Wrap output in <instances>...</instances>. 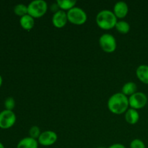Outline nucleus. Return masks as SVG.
I'll return each mask as SVG.
<instances>
[{
    "label": "nucleus",
    "mask_w": 148,
    "mask_h": 148,
    "mask_svg": "<svg viewBox=\"0 0 148 148\" xmlns=\"http://www.w3.org/2000/svg\"><path fill=\"white\" fill-rule=\"evenodd\" d=\"M107 105L111 113L116 115L122 114L129 109V98L122 92H116L110 97Z\"/></svg>",
    "instance_id": "f257e3e1"
},
{
    "label": "nucleus",
    "mask_w": 148,
    "mask_h": 148,
    "mask_svg": "<svg viewBox=\"0 0 148 148\" xmlns=\"http://www.w3.org/2000/svg\"><path fill=\"white\" fill-rule=\"evenodd\" d=\"M95 22L100 28L108 30L115 27L118 20L113 11L103 10L98 13L95 18Z\"/></svg>",
    "instance_id": "f03ea898"
},
{
    "label": "nucleus",
    "mask_w": 148,
    "mask_h": 148,
    "mask_svg": "<svg viewBox=\"0 0 148 148\" xmlns=\"http://www.w3.org/2000/svg\"><path fill=\"white\" fill-rule=\"evenodd\" d=\"M48 10V4L43 0H34L27 5V14L33 18L43 17Z\"/></svg>",
    "instance_id": "7ed1b4c3"
},
{
    "label": "nucleus",
    "mask_w": 148,
    "mask_h": 148,
    "mask_svg": "<svg viewBox=\"0 0 148 148\" xmlns=\"http://www.w3.org/2000/svg\"><path fill=\"white\" fill-rule=\"evenodd\" d=\"M68 21L73 25H82L85 24L88 19L86 12L79 7H74L66 12Z\"/></svg>",
    "instance_id": "20e7f679"
},
{
    "label": "nucleus",
    "mask_w": 148,
    "mask_h": 148,
    "mask_svg": "<svg viewBox=\"0 0 148 148\" xmlns=\"http://www.w3.org/2000/svg\"><path fill=\"white\" fill-rule=\"evenodd\" d=\"M99 45L106 53H113L116 49V40L115 37L109 33L103 34L99 38Z\"/></svg>",
    "instance_id": "39448f33"
},
{
    "label": "nucleus",
    "mask_w": 148,
    "mask_h": 148,
    "mask_svg": "<svg viewBox=\"0 0 148 148\" xmlns=\"http://www.w3.org/2000/svg\"><path fill=\"white\" fill-rule=\"evenodd\" d=\"M129 103L131 108L138 110L144 108L147 103V96L143 92H137L130 96Z\"/></svg>",
    "instance_id": "423d86ee"
},
{
    "label": "nucleus",
    "mask_w": 148,
    "mask_h": 148,
    "mask_svg": "<svg viewBox=\"0 0 148 148\" xmlns=\"http://www.w3.org/2000/svg\"><path fill=\"white\" fill-rule=\"evenodd\" d=\"M15 114L12 111L4 110L0 112V128L8 130L14 126L16 122Z\"/></svg>",
    "instance_id": "0eeeda50"
},
{
    "label": "nucleus",
    "mask_w": 148,
    "mask_h": 148,
    "mask_svg": "<svg viewBox=\"0 0 148 148\" xmlns=\"http://www.w3.org/2000/svg\"><path fill=\"white\" fill-rule=\"evenodd\" d=\"M58 140V136L55 132L48 130L41 132L40 137L38 139V143L40 145L49 147L53 145L56 143Z\"/></svg>",
    "instance_id": "6e6552de"
},
{
    "label": "nucleus",
    "mask_w": 148,
    "mask_h": 148,
    "mask_svg": "<svg viewBox=\"0 0 148 148\" xmlns=\"http://www.w3.org/2000/svg\"><path fill=\"white\" fill-rule=\"evenodd\" d=\"M52 23L56 28H62L66 25L68 22L67 14L65 11L59 10L54 13L52 17Z\"/></svg>",
    "instance_id": "1a4fd4ad"
},
{
    "label": "nucleus",
    "mask_w": 148,
    "mask_h": 148,
    "mask_svg": "<svg viewBox=\"0 0 148 148\" xmlns=\"http://www.w3.org/2000/svg\"><path fill=\"white\" fill-rule=\"evenodd\" d=\"M113 12L114 13L117 19L124 18L129 12L128 5L124 1H118L114 5Z\"/></svg>",
    "instance_id": "9d476101"
},
{
    "label": "nucleus",
    "mask_w": 148,
    "mask_h": 148,
    "mask_svg": "<svg viewBox=\"0 0 148 148\" xmlns=\"http://www.w3.org/2000/svg\"><path fill=\"white\" fill-rule=\"evenodd\" d=\"M136 75L139 80L148 85V65L142 64L136 69Z\"/></svg>",
    "instance_id": "9b49d317"
},
{
    "label": "nucleus",
    "mask_w": 148,
    "mask_h": 148,
    "mask_svg": "<svg viewBox=\"0 0 148 148\" xmlns=\"http://www.w3.org/2000/svg\"><path fill=\"white\" fill-rule=\"evenodd\" d=\"M125 120L128 124L134 125L138 122L140 119V114L137 110L133 108H129L125 113Z\"/></svg>",
    "instance_id": "f8f14e48"
},
{
    "label": "nucleus",
    "mask_w": 148,
    "mask_h": 148,
    "mask_svg": "<svg viewBox=\"0 0 148 148\" xmlns=\"http://www.w3.org/2000/svg\"><path fill=\"white\" fill-rule=\"evenodd\" d=\"M17 148H38V143L37 140L30 137H25L19 142Z\"/></svg>",
    "instance_id": "ddd939ff"
},
{
    "label": "nucleus",
    "mask_w": 148,
    "mask_h": 148,
    "mask_svg": "<svg viewBox=\"0 0 148 148\" xmlns=\"http://www.w3.org/2000/svg\"><path fill=\"white\" fill-rule=\"evenodd\" d=\"M20 26L23 27L24 30L30 31L33 29L35 25V20L33 17L29 15L28 14L26 15L21 17L20 19Z\"/></svg>",
    "instance_id": "4468645a"
},
{
    "label": "nucleus",
    "mask_w": 148,
    "mask_h": 148,
    "mask_svg": "<svg viewBox=\"0 0 148 148\" xmlns=\"http://www.w3.org/2000/svg\"><path fill=\"white\" fill-rule=\"evenodd\" d=\"M56 4H58L61 10H63V11L67 10L68 12L69 10L75 7L77 1L75 0H57Z\"/></svg>",
    "instance_id": "2eb2a0df"
},
{
    "label": "nucleus",
    "mask_w": 148,
    "mask_h": 148,
    "mask_svg": "<svg viewBox=\"0 0 148 148\" xmlns=\"http://www.w3.org/2000/svg\"><path fill=\"white\" fill-rule=\"evenodd\" d=\"M137 86L134 82H128L127 83L124 84L122 87V90H121V92L124 94L125 95L128 96H131L134 93L137 92Z\"/></svg>",
    "instance_id": "dca6fc26"
},
{
    "label": "nucleus",
    "mask_w": 148,
    "mask_h": 148,
    "mask_svg": "<svg viewBox=\"0 0 148 148\" xmlns=\"http://www.w3.org/2000/svg\"><path fill=\"white\" fill-rule=\"evenodd\" d=\"M115 28L117 31L121 34H127L130 30V25L127 21L124 20H120L117 22L115 26Z\"/></svg>",
    "instance_id": "f3484780"
},
{
    "label": "nucleus",
    "mask_w": 148,
    "mask_h": 148,
    "mask_svg": "<svg viewBox=\"0 0 148 148\" xmlns=\"http://www.w3.org/2000/svg\"><path fill=\"white\" fill-rule=\"evenodd\" d=\"M14 12L20 17L27 14V6L24 4H18L14 7Z\"/></svg>",
    "instance_id": "a211bd4d"
},
{
    "label": "nucleus",
    "mask_w": 148,
    "mask_h": 148,
    "mask_svg": "<svg viewBox=\"0 0 148 148\" xmlns=\"http://www.w3.org/2000/svg\"><path fill=\"white\" fill-rule=\"evenodd\" d=\"M40 134H41V132H40V128H39L38 126H33V127L30 129V130H29L30 137L35 139V140H38V137H40Z\"/></svg>",
    "instance_id": "6ab92c4d"
},
{
    "label": "nucleus",
    "mask_w": 148,
    "mask_h": 148,
    "mask_svg": "<svg viewBox=\"0 0 148 148\" xmlns=\"http://www.w3.org/2000/svg\"><path fill=\"white\" fill-rule=\"evenodd\" d=\"M4 107L6 110L12 111L15 107V101L12 97H8L4 101Z\"/></svg>",
    "instance_id": "aec40b11"
},
{
    "label": "nucleus",
    "mask_w": 148,
    "mask_h": 148,
    "mask_svg": "<svg viewBox=\"0 0 148 148\" xmlns=\"http://www.w3.org/2000/svg\"><path fill=\"white\" fill-rule=\"evenodd\" d=\"M130 148H146V146L143 140L140 139H134L130 143Z\"/></svg>",
    "instance_id": "412c9836"
},
{
    "label": "nucleus",
    "mask_w": 148,
    "mask_h": 148,
    "mask_svg": "<svg viewBox=\"0 0 148 148\" xmlns=\"http://www.w3.org/2000/svg\"><path fill=\"white\" fill-rule=\"evenodd\" d=\"M59 8V6H58V4H56V3H53V4H52L51 7V11L53 12V14H54V13H56V12L59 11V10H58Z\"/></svg>",
    "instance_id": "4be33fe9"
},
{
    "label": "nucleus",
    "mask_w": 148,
    "mask_h": 148,
    "mask_svg": "<svg viewBox=\"0 0 148 148\" xmlns=\"http://www.w3.org/2000/svg\"><path fill=\"white\" fill-rule=\"evenodd\" d=\"M108 148H126V147L124 145L120 144V143H115V144L111 145Z\"/></svg>",
    "instance_id": "5701e85b"
},
{
    "label": "nucleus",
    "mask_w": 148,
    "mask_h": 148,
    "mask_svg": "<svg viewBox=\"0 0 148 148\" xmlns=\"http://www.w3.org/2000/svg\"><path fill=\"white\" fill-rule=\"evenodd\" d=\"M2 82H3L2 77H1V75H0V88H1V85H2Z\"/></svg>",
    "instance_id": "b1692460"
},
{
    "label": "nucleus",
    "mask_w": 148,
    "mask_h": 148,
    "mask_svg": "<svg viewBox=\"0 0 148 148\" xmlns=\"http://www.w3.org/2000/svg\"><path fill=\"white\" fill-rule=\"evenodd\" d=\"M0 148H5V147H4V145H3L2 143H1V142H0Z\"/></svg>",
    "instance_id": "393cba45"
},
{
    "label": "nucleus",
    "mask_w": 148,
    "mask_h": 148,
    "mask_svg": "<svg viewBox=\"0 0 148 148\" xmlns=\"http://www.w3.org/2000/svg\"><path fill=\"white\" fill-rule=\"evenodd\" d=\"M98 148H105V147H98Z\"/></svg>",
    "instance_id": "a878e982"
}]
</instances>
